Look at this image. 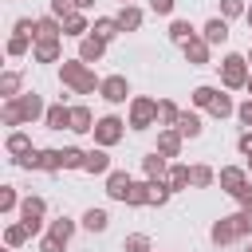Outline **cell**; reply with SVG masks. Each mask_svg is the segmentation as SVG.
I'll use <instances>...</instances> for the list:
<instances>
[{
	"label": "cell",
	"mask_w": 252,
	"mask_h": 252,
	"mask_svg": "<svg viewBox=\"0 0 252 252\" xmlns=\"http://www.w3.org/2000/svg\"><path fill=\"white\" fill-rule=\"evenodd\" d=\"M59 83L71 91V94H98V75H94V67L91 63H83L79 55L75 59H63L59 63Z\"/></svg>",
	"instance_id": "1"
},
{
	"label": "cell",
	"mask_w": 252,
	"mask_h": 252,
	"mask_svg": "<svg viewBox=\"0 0 252 252\" xmlns=\"http://www.w3.org/2000/svg\"><path fill=\"white\" fill-rule=\"evenodd\" d=\"M220 87L224 91H244L248 87V75H252V67H248V59L244 55H236V51H228V55H220Z\"/></svg>",
	"instance_id": "2"
},
{
	"label": "cell",
	"mask_w": 252,
	"mask_h": 252,
	"mask_svg": "<svg viewBox=\"0 0 252 252\" xmlns=\"http://www.w3.org/2000/svg\"><path fill=\"white\" fill-rule=\"evenodd\" d=\"M126 126L130 130H150V126H158V98H150V94H134L130 102H126Z\"/></svg>",
	"instance_id": "3"
},
{
	"label": "cell",
	"mask_w": 252,
	"mask_h": 252,
	"mask_svg": "<svg viewBox=\"0 0 252 252\" xmlns=\"http://www.w3.org/2000/svg\"><path fill=\"white\" fill-rule=\"evenodd\" d=\"M47 201L39 197V193H28L24 201H20V220L32 228V236H39V232H47Z\"/></svg>",
	"instance_id": "4"
},
{
	"label": "cell",
	"mask_w": 252,
	"mask_h": 252,
	"mask_svg": "<svg viewBox=\"0 0 252 252\" xmlns=\"http://www.w3.org/2000/svg\"><path fill=\"white\" fill-rule=\"evenodd\" d=\"M91 134H94V146H106V150H110V146H118V142L126 138V118H118V114H102V118L94 122Z\"/></svg>",
	"instance_id": "5"
},
{
	"label": "cell",
	"mask_w": 252,
	"mask_h": 252,
	"mask_svg": "<svg viewBox=\"0 0 252 252\" xmlns=\"http://www.w3.org/2000/svg\"><path fill=\"white\" fill-rule=\"evenodd\" d=\"M209 240H213L217 248H228V244L244 240V232H240V217H236V213L217 217V220H213V228H209Z\"/></svg>",
	"instance_id": "6"
},
{
	"label": "cell",
	"mask_w": 252,
	"mask_h": 252,
	"mask_svg": "<svg viewBox=\"0 0 252 252\" xmlns=\"http://www.w3.org/2000/svg\"><path fill=\"white\" fill-rule=\"evenodd\" d=\"M98 98H102V102H110V106H122V102H130V98H134V91H130V79H126V75H106V79L98 83Z\"/></svg>",
	"instance_id": "7"
},
{
	"label": "cell",
	"mask_w": 252,
	"mask_h": 252,
	"mask_svg": "<svg viewBox=\"0 0 252 252\" xmlns=\"http://www.w3.org/2000/svg\"><path fill=\"white\" fill-rule=\"evenodd\" d=\"M158 154H165L169 161H177L181 158V150H185V138H181V130L177 126H158V146H154Z\"/></svg>",
	"instance_id": "8"
},
{
	"label": "cell",
	"mask_w": 252,
	"mask_h": 252,
	"mask_svg": "<svg viewBox=\"0 0 252 252\" xmlns=\"http://www.w3.org/2000/svg\"><path fill=\"white\" fill-rule=\"evenodd\" d=\"M16 102H20L24 126H28V122H43V114H47V102H43V94H35V91H24V94H16Z\"/></svg>",
	"instance_id": "9"
},
{
	"label": "cell",
	"mask_w": 252,
	"mask_h": 252,
	"mask_svg": "<svg viewBox=\"0 0 252 252\" xmlns=\"http://www.w3.org/2000/svg\"><path fill=\"white\" fill-rule=\"evenodd\" d=\"M181 55H185L189 67H209V59H213V43H205L201 35H193L189 43H181Z\"/></svg>",
	"instance_id": "10"
},
{
	"label": "cell",
	"mask_w": 252,
	"mask_h": 252,
	"mask_svg": "<svg viewBox=\"0 0 252 252\" xmlns=\"http://www.w3.org/2000/svg\"><path fill=\"white\" fill-rule=\"evenodd\" d=\"M248 177H252V173H248V165H220V173H217V185H220V189L232 197L240 185H248Z\"/></svg>",
	"instance_id": "11"
},
{
	"label": "cell",
	"mask_w": 252,
	"mask_h": 252,
	"mask_svg": "<svg viewBox=\"0 0 252 252\" xmlns=\"http://www.w3.org/2000/svg\"><path fill=\"white\" fill-rule=\"evenodd\" d=\"M83 173H91V177H106V173H110V154H106V146L87 150V158H83Z\"/></svg>",
	"instance_id": "12"
},
{
	"label": "cell",
	"mask_w": 252,
	"mask_h": 252,
	"mask_svg": "<svg viewBox=\"0 0 252 252\" xmlns=\"http://www.w3.org/2000/svg\"><path fill=\"white\" fill-rule=\"evenodd\" d=\"M130 185H134V177H130L126 169H110V173H106V197H110V201H122V205H126Z\"/></svg>",
	"instance_id": "13"
},
{
	"label": "cell",
	"mask_w": 252,
	"mask_h": 252,
	"mask_svg": "<svg viewBox=\"0 0 252 252\" xmlns=\"http://www.w3.org/2000/svg\"><path fill=\"white\" fill-rule=\"evenodd\" d=\"M228 20L224 16H213V20H205V28H201V39L205 43H213V47H220V43H228Z\"/></svg>",
	"instance_id": "14"
},
{
	"label": "cell",
	"mask_w": 252,
	"mask_h": 252,
	"mask_svg": "<svg viewBox=\"0 0 252 252\" xmlns=\"http://www.w3.org/2000/svg\"><path fill=\"white\" fill-rule=\"evenodd\" d=\"M32 59L35 63H63V39H35Z\"/></svg>",
	"instance_id": "15"
},
{
	"label": "cell",
	"mask_w": 252,
	"mask_h": 252,
	"mask_svg": "<svg viewBox=\"0 0 252 252\" xmlns=\"http://www.w3.org/2000/svg\"><path fill=\"white\" fill-rule=\"evenodd\" d=\"M43 126H47V130H71V106H67L63 98L51 102L47 114H43Z\"/></svg>",
	"instance_id": "16"
},
{
	"label": "cell",
	"mask_w": 252,
	"mask_h": 252,
	"mask_svg": "<svg viewBox=\"0 0 252 252\" xmlns=\"http://www.w3.org/2000/svg\"><path fill=\"white\" fill-rule=\"evenodd\" d=\"M177 130H181V138H185V142L201 138V134H205V118H201V110H181V118H177Z\"/></svg>",
	"instance_id": "17"
},
{
	"label": "cell",
	"mask_w": 252,
	"mask_h": 252,
	"mask_svg": "<svg viewBox=\"0 0 252 252\" xmlns=\"http://www.w3.org/2000/svg\"><path fill=\"white\" fill-rule=\"evenodd\" d=\"M102 55H106V39H98V35H83L79 39V59L83 63H102Z\"/></svg>",
	"instance_id": "18"
},
{
	"label": "cell",
	"mask_w": 252,
	"mask_h": 252,
	"mask_svg": "<svg viewBox=\"0 0 252 252\" xmlns=\"http://www.w3.org/2000/svg\"><path fill=\"white\" fill-rule=\"evenodd\" d=\"M165 173H169V158H165V154H158V150H150V154L142 158V177L158 181V177H165Z\"/></svg>",
	"instance_id": "19"
},
{
	"label": "cell",
	"mask_w": 252,
	"mask_h": 252,
	"mask_svg": "<svg viewBox=\"0 0 252 252\" xmlns=\"http://www.w3.org/2000/svg\"><path fill=\"white\" fill-rule=\"evenodd\" d=\"M114 20H118V28H122V32H138V28H142V20H146V12H142L138 4H122V8L114 12Z\"/></svg>",
	"instance_id": "20"
},
{
	"label": "cell",
	"mask_w": 252,
	"mask_h": 252,
	"mask_svg": "<svg viewBox=\"0 0 252 252\" xmlns=\"http://www.w3.org/2000/svg\"><path fill=\"white\" fill-rule=\"evenodd\" d=\"M35 39H63V20L59 16H35Z\"/></svg>",
	"instance_id": "21"
},
{
	"label": "cell",
	"mask_w": 252,
	"mask_h": 252,
	"mask_svg": "<svg viewBox=\"0 0 252 252\" xmlns=\"http://www.w3.org/2000/svg\"><path fill=\"white\" fill-rule=\"evenodd\" d=\"M165 181H169V189H173V193H181V189H193V173H189V165H185V161H169V173H165Z\"/></svg>",
	"instance_id": "22"
},
{
	"label": "cell",
	"mask_w": 252,
	"mask_h": 252,
	"mask_svg": "<svg viewBox=\"0 0 252 252\" xmlns=\"http://www.w3.org/2000/svg\"><path fill=\"white\" fill-rule=\"evenodd\" d=\"M94 122H98V118L91 114V106H83V102H79V106H71V134H91V130H94Z\"/></svg>",
	"instance_id": "23"
},
{
	"label": "cell",
	"mask_w": 252,
	"mask_h": 252,
	"mask_svg": "<svg viewBox=\"0 0 252 252\" xmlns=\"http://www.w3.org/2000/svg\"><path fill=\"white\" fill-rule=\"evenodd\" d=\"M79 224H83L87 232H106V228H110V213H106V209H94V205H91V209H87V213L79 217Z\"/></svg>",
	"instance_id": "24"
},
{
	"label": "cell",
	"mask_w": 252,
	"mask_h": 252,
	"mask_svg": "<svg viewBox=\"0 0 252 252\" xmlns=\"http://www.w3.org/2000/svg\"><path fill=\"white\" fill-rule=\"evenodd\" d=\"M63 35H71V39L91 35V20H87V12H71V16L63 20Z\"/></svg>",
	"instance_id": "25"
},
{
	"label": "cell",
	"mask_w": 252,
	"mask_h": 252,
	"mask_svg": "<svg viewBox=\"0 0 252 252\" xmlns=\"http://www.w3.org/2000/svg\"><path fill=\"white\" fill-rule=\"evenodd\" d=\"M165 35H169V43H177V47H181V43H189V39H193V35H201V32H197V28L189 24V20H177V16H173V20H169V32H165Z\"/></svg>",
	"instance_id": "26"
},
{
	"label": "cell",
	"mask_w": 252,
	"mask_h": 252,
	"mask_svg": "<svg viewBox=\"0 0 252 252\" xmlns=\"http://www.w3.org/2000/svg\"><path fill=\"white\" fill-rule=\"evenodd\" d=\"M35 173H63V154L59 146H43L39 150V169Z\"/></svg>",
	"instance_id": "27"
},
{
	"label": "cell",
	"mask_w": 252,
	"mask_h": 252,
	"mask_svg": "<svg viewBox=\"0 0 252 252\" xmlns=\"http://www.w3.org/2000/svg\"><path fill=\"white\" fill-rule=\"evenodd\" d=\"M91 35H98V39H114V35H122V28H118V20L114 16H94V24H91Z\"/></svg>",
	"instance_id": "28"
},
{
	"label": "cell",
	"mask_w": 252,
	"mask_h": 252,
	"mask_svg": "<svg viewBox=\"0 0 252 252\" xmlns=\"http://www.w3.org/2000/svg\"><path fill=\"white\" fill-rule=\"evenodd\" d=\"M4 150H8V158L16 161V158H24V154L32 150V138H28L24 130H12V134L4 138Z\"/></svg>",
	"instance_id": "29"
},
{
	"label": "cell",
	"mask_w": 252,
	"mask_h": 252,
	"mask_svg": "<svg viewBox=\"0 0 252 252\" xmlns=\"http://www.w3.org/2000/svg\"><path fill=\"white\" fill-rule=\"evenodd\" d=\"M32 47H35V39H32V35H24V32H12L4 51H8V59H20V55H28Z\"/></svg>",
	"instance_id": "30"
},
{
	"label": "cell",
	"mask_w": 252,
	"mask_h": 252,
	"mask_svg": "<svg viewBox=\"0 0 252 252\" xmlns=\"http://www.w3.org/2000/svg\"><path fill=\"white\" fill-rule=\"evenodd\" d=\"M209 114H213V118H220V122L236 114V102H232V94H224V87L217 91V98H213V106H209Z\"/></svg>",
	"instance_id": "31"
},
{
	"label": "cell",
	"mask_w": 252,
	"mask_h": 252,
	"mask_svg": "<svg viewBox=\"0 0 252 252\" xmlns=\"http://www.w3.org/2000/svg\"><path fill=\"white\" fill-rule=\"evenodd\" d=\"M189 173H193V189H213V185H217V169L205 165V161L189 165Z\"/></svg>",
	"instance_id": "32"
},
{
	"label": "cell",
	"mask_w": 252,
	"mask_h": 252,
	"mask_svg": "<svg viewBox=\"0 0 252 252\" xmlns=\"http://www.w3.org/2000/svg\"><path fill=\"white\" fill-rule=\"evenodd\" d=\"M126 205H130V209H146V205H150V177H142V181H134V185H130Z\"/></svg>",
	"instance_id": "33"
},
{
	"label": "cell",
	"mask_w": 252,
	"mask_h": 252,
	"mask_svg": "<svg viewBox=\"0 0 252 252\" xmlns=\"http://www.w3.org/2000/svg\"><path fill=\"white\" fill-rule=\"evenodd\" d=\"M28 240H32V228H28L24 220H16V224L4 228V244H8V248H24Z\"/></svg>",
	"instance_id": "34"
},
{
	"label": "cell",
	"mask_w": 252,
	"mask_h": 252,
	"mask_svg": "<svg viewBox=\"0 0 252 252\" xmlns=\"http://www.w3.org/2000/svg\"><path fill=\"white\" fill-rule=\"evenodd\" d=\"M0 94H4V98L24 94V75H20V71H4V75H0Z\"/></svg>",
	"instance_id": "35"
},
{
	"label": "cell",
	"mask_w": 252,
	"mask_h": 252,
	"mask_svg": "<svg viewBox=\"0 0 252 252\" xmlns=\"http://www.w3.org/2000/svg\"><path fill=\"white\" fill-rule=\"evenodd\" d=\"M217 91H220V87H209V83H201V87H193V94H189V102H193V110H209V106H213V98H217Z\"/></svg>",
	"instance_id": "36"
},
{
	"label": "cell",
	"mask_w": 252,
	"mask_h": 252,
	"mask_svg": "<svg viewBox=\"0 0 252 252\" xmlns=\"http://www.w3.org/2000/svg\"><path fill=\"white\" fill-rule=\"evenodd\" d=\"M181 118V106L173 98H158V126H177Z\"/></svg>",
	"instance_id": "37"
},
{
	"label": "cell",
	"mask_w": 252,
	"mask_h": 252,
	"mask_svg": "<svg viewBox=\"0 0 252 252\" xmlns=\"http://www.w3.org/2000/svg\"><path fill=\"white\" fill-rule=\"evenodd\" d=\"M75 228H79V224H75L71 217H55V220H47V232H51V236H59L63 244H71V236H75Z\"/></svg>",
	"instance_id": "38"
},
{
	"label": "cell",
	"mask_w": 252,
	"mask_h": 252,
	"mask_svg": "<svg viewBox=\"0 0 252 252\" xmlns=\"http://www.w3.org/2000/svg\"><path fill=\"white\" fill-rule=\"evenodd\" d=\"M0 118H4V126H12V130H20V126H24V114H20V102H16V98H4V106H0Z\"/></svg>",
	"instance_id": "39"
},
{
	"label": "cell",
	"mask_w": 252,
	"mask_h": 252,
	"mask_svg": "<svg viewBox=\"0 0 252 252\" xmlns=\"http://www.w3.org/2000/svg\"><path fill=\"white\" fill-rule=\"evenodd\" d=\"M169 197H173V189H169V181H165V177L150 181V205H154V209H161V205H165Z\"/></svg>",
	"instance_id": "40"
},
{
	"label": "cell",
	"mask_w": 252,
	"mask_h": 252,
	"mask_svg": "<svg viewBox=\"0 0 252 252\" xmlns=\"http://www.w3.org/2000/svg\"><path fill=\"white\" fill-rule=\"evenodd\" d=\"M20 193H16V185H0V213H20Z\"/></svg>",
	"instance_id": "41"
},
{
	"label": "cell",
	"mask_w": 252,
	"mask_h": 252,
	"mask_svg": "<svg viewBox=\"0 0 252 252\" xmlns=\"http://www.w3.org/2000/svg\"><path fill=\"white\" fill-rule=\"evenodd\" d=\"M122 252H154V240H150L146 232H130V236L122 240Z\"/></svg>",
	"instance_id": "42"
},
{
	"label": "cell",
	"mask_w": 252,
	"mask_h": 252,
	"mask_svg": "<svg viewBox=\"0 0 252 252\" xmlns=\"http://www.w3.org/2000/svg\"><path fill=\"white\" fill-rule=\"evenodd\" d=\"M59 154H63V169H83L87 150H79V146H59Z\"/></svg>",
	"instance_id": "43"
},
{
	"label": "cell",
	"mask_w": 252,
	"mask_h": 252,
	"mask_svg": "<svg viewBox=\"0 0 252 252\" xmlns=\"http://www.w3.org/2000/svg\"><path fill=\"white\" fill-rule=\"evenodd\" d=\"M244 12H248V4L244 0H220V16L232 24V20H244Z\"/></svg>",
	"instance_id": "44"
},
{
	"label": "cell",
	"mask_w": 252,
	"mask_h": 252,
	"mask_svg": "<svg viewBox=\"0 0 252 252\" xmlns=\"http://www.w3.org/2000/svg\"><path fill=\"white\" fill-rule=\"evenodd\" d=\"M12 165H20V169H28V173H32V169H39V146H32V150H28L24 158H16Z\"/></svg>",
	"instance_id": "45"
},
{
	"label": "cell",
	"mask_w": 252,
	"mask_h": 252,
	"mask_svg": "<svg viewBox=\"0 0 252 252\" xmlns=\"http://www.w3.org/2000/svg\"><path fill=\"white\" fill-rule=\"evenodd\" d=\"M39 252H67V244H63L59 236H51V232H43V236H39Z\"/></svg>",
	"instance_id": "46"
},
{
	"label": "cell",
	"mask_w": 252,
	"mask_h": 252,
	"mask_svg": "<svg viewBox=\"0 0 252 252\" xmlns=\"http://www.w3.org/2000/svg\"><path fill=\"white\" fill-rule=\"evenodd\" d=\"M71 12H79V4H75V0H51V16H59V20H67Z\"/></svg>",
	"instance_id": "47"
},
{
	"label": "cell",
	"mask_w": 252,
	"mask_h": 252,
	"mask_svg": "<svg viewBox=\"0 0 252 252\" xmlns=\"http://www.w3.org/2000/svg\"><path fill=\"white\" fill-rule=\"evenodd\" d=\"M236 122H240L244 130H252V98H244V102H236Z\"/></svg>",
	"instance_id": "48"
},
{
	"label": "cell",
	"mask_w": 252,
	"mask_h": 252,
	"mask_svg": "<svg viewBox=\"0 0 252 252\" xmlns=\"http://www.w3.org/2000/svg\"><path fill=\"white\" fill-rule=\"evenodd\" d=\"M232 201H236L240 209H252V181H248V185H240V189L232 193Z\"/></svg>",
	"instance_id": "49"
},
{
	"label": "cell",
	"mask_w": 252,
	"mask_h": 252,
	"mask_svg": "<svg viewBox=\"0 0 252 252\" xmlns=\"http://www.w3.org/2000/svg\"><path fill=\"white\" fill-rule=\"evenodd\" d=\"M173 8H177V0H150L154 16H173Z\"/></svg>",
	"instance_id": "50"
},
{
	"label": "cell",
	"mask_w": 252,
	"mask_h": 252,
	"mask_svg": "<svg viewBox=\"0 0 252 252\" xmlns=\"http://www.w3.org/2000/svg\"><path fill=\"white\" fill-rule=\"evenodd\" d=\"M236 150H240V158H252V130H240V138H236Z\"/></svg>",
	"instance_id": "51"
},
{
	"label": "cell",
	"mask_w": 252,
	"mask_h": 252,
	"mask_svg": "<svg viewBox=\"0 0 252 252\" xmlns=\"http://www.w3.org/2000/svg\"><path fill=\"white\" fill-rule=\"evenodd\" d=\"M236 217H240V232L252 236V209H236Z\"/></svg>",
	"instance_id": "52"
},
{
	"label": "cell",
	"mask_w": 252,
	"mask_h": 252,
	"mask_svg": "<svg viewBox=\"0 0 252 252\" xmlns=\"http://www.w3.org/2000/svg\"><path fill=\"white\" fill-rule=\"evenodd\" d=\"M75 4H79V12H91L94 8V0H75Z\"/></svg>",
	"instance_id": "53"
},
{
	"label": "cell",
	"mask_w": 252,
	"mask_h": 252,
	"mask_svg": "<svg viewBox=\"0 0 252 252\" xmlns=\"http://www.w3.org/2000/svg\"><path fill=\"white\" fill-rule=\"evenodd\" d=\"M244 24H248V28H252V4H248V12H244Z\"/></svg>",
	"instance_id": "54"
},
{
	"label": "cell",
	"mask_w": 252,
	"mask_h": 252,
	"mask_svg": "<svg viewBox=\"0 0 252 252\" xmlns=\"http://www.w3.org/2000/svg\"><path fill=\"white\" fill-rule=\"evenodd\" d=\"M244 91H248V98H252V75H248V87H244Z\"/></svg>",
	"instance_id": "55"
},
{
	"label": "cell",
	"mask_w": 252,
	"mask_h": 252,
	"mask_svg": "<svg viewBox=\"0 0 252 252\" xmlns=\"http://www.w3.org/2000/svg\"><path fill=\"white\" fill-rule=\"evenodd\" d=\"M244 59H248V67H252V47H248V55H244Z\"/></svg>",
	"instance_id": "56"
},
{
	"label": "cell",
	"mask_w": 252,
	"mask_h": 252,
	"mask_svg": "<svg viewBox=\"0 0 252 252\" xmlns=\"http://www.w3.org/2000/svg\"><path fill=\"white\" fill-rule=\"evenodd\" d=\"M4 252H16V248H8V244H4Z\"/></svg>",
	"instance_id": "57"
},
{
	"label": "cell",
	"mask_w": 252,
	"mask_h": 252,
	"mask_svg": "<svg viewBox=\"0 0 252 252\" xmlns=\"http://www.w3.org/2000/svg\"><path fill=\"white\" fill-rule=\"evenodd\" d=\"M248 173H252V158H248Z\"/></svg>",
	"instance_id": "58"
},
{
	"label": "cell",
	"mask_w": 252,
	"mask_h": 252,
	"mask_svg": "<svg viewBox=\"0 0 252 252\" xmlns=\"http://www.w3.org/2000/svg\"><path fill=\"white\" fill-rule=\"evenodd\" d=\"M118 4H134V0H118Z\"/></svg>",
	"instance_id": "59"
},
{
	"label": "cell",
	"mask_w": 252,
	"mask_h": 252,
	"mask_svg": "<svg viewBox=\"0 0 252 252\" xmlns=\"http://www.w3.org/2000/svg\"><path fill=\"white\" fill-rule=\"evenodd\" d=\"M244 252H252V244H248V248H244Z\"/></svg>",
	"instance_id": "60"
}]
</instances>
